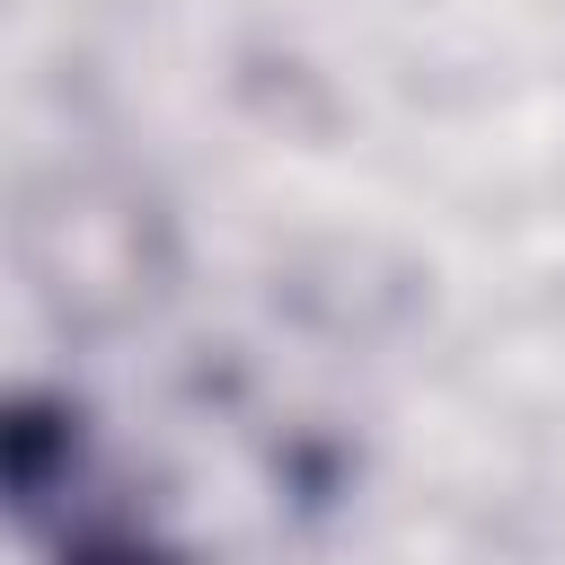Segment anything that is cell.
<instances>
[{
    "label": "cell",
    "mask_w": 565,
    "mask_h": 565,
    "mask_svg": "<svg viewBox=\"0 0 565 565\" xmlns=\"http://www.w3.org/2000/svg\"><path fill=\"white\" fill-rule=\"evenodd\" d=\"M0 477H9V512L53 539V547H132L141 521L115 512V494H97V441L88 415L71 397H9L0 424Z\"/></svg>",
    "instance_id": "cell-1"
}]
</instances>
